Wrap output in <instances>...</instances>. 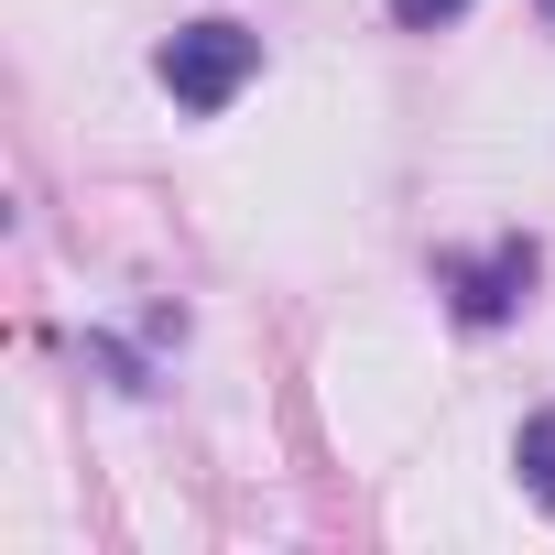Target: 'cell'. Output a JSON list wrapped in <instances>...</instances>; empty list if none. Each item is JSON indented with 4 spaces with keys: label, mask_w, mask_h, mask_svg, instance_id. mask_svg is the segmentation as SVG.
Here are the masks:
<instances>
[{
    "label": "cell",
    "mask_w": 555,
    "mask_h": 555,
    "mask_svg": "<svg viewBox=\"0 0 555 555\" xmlns=\"http://www.w3.org/2000/svg\"><path fill=\"white\" fill-rule=\"evenodd\" d=\"M457 12H468V0H392V23H403V34H447Z\"/></svg>",
    "instance_id": "277c9868"
},
{
    "label": "cell",
    "mask_w": 555,
    "mask_h": 555,
    "mask_svg": "<svg viewBox=\"0 0 555 555\" xmlns=\"http://www.w3.org/2000/svg\"><path fill=\"white\" fill-rule=\"evenodd\" d=\"M153 66H164L175 109H196V120H207V109H229V99L261 77V34H250V23H185V34H164V55H153Z\"/></svg>",
    "instance_id": "6da1fadb"
},
{
    "label": "cell",
    "mask_w": 555,
    "mask_h": 555,
    "mask_svg": "<svg viewBox=\"0 0 555 555\" xmlns=\"http://www.w3.org/2000/svg\"><path fill=\"white\" fill-rule=\"evenodd\" d=\"M533 12H544V23H555V0H533Z\"/></svg>",
    "instance_id": "5b68a950"
},
{
    "label": "cell",
    "mask_w": 555,
    "mask_h": 555,
    "mask_svg": "<svg viewBox=\"0 0 555 555\" xmlns=\"http://www.w3.org/2000/svg\"><path fill=\"white\" fill-rule=\"evenodd\" d=\"M533 272H544V250H533V240H501L490 261H447V295H457L468 327H501V317L533 306Z\"/></svg>",
    "instance_id": "7a4b0ae2"
},
{
    "label": "cell",
    "mask_w": 555,
    "mask_h": 555,
    "mask_svg": "<svg viewBox=\"0 0 555 555\" xmlns=\"http://www.w3.org/2000/svg\"><path fill=\"white\" fill-rule=\"evenodd\" d=\"M512 479H522V501H533V512H555V403H544V414H522V436H512Z\"/></svg>",
    "instance_id": "3957f363"
}]
</instances>
